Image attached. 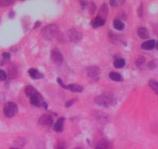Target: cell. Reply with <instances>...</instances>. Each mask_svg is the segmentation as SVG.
Returning a JSON list of instances; mask_svg holds the SVG:
<instances>
[{"mask_svg":"<svg viewBox=\"0 0 158 149\" xmlns=\"http://www.w3.org/2000/svg\"><path fill=\"white\" fill-rule=\"evenodd\" d=\"M38 124L43 126V127H50L53 124V119H52L51 116H50L48 114H44L40 117L39 120H38Z\"/></svg>","mask_w":158,"mask_h":149,"instance_id":"cell-6","label":"cell"},{"mask_svg":"<svg viewBox=\"0 0 158 149\" xmlns=\"http://www.w3.org/2000/svg\"><path fill=\"white\" fill-rule=\"evenodd\" d=\"M18 107L16 103L12 102H9L6 103L3 108V113L6 117H12L17 113Z\"/></svg>","mask_w":158,"mask_h":149,"instance_id":"cell-3","label":"cell"},{"mask_svg":"<svg viewBox=\"0 0 158 149\" xmlns=\"http://www.w3.org/2000/svg\"><path fill=\"white\" fill-rule=\"evenodd\" d=\"M65 88L69 89L71 92H74V93H81L83 91V87L79 85H76V84H71L68 86H65Z\"/></svg>","mask_w":158,"mask_h":149,"instance_id":"cell-11","label":"cell"},{"mask_svg":"<svg viewBox=\"0 0 158 149\" xmlns=\"http://www.w3.org/2000/svg\"><path fill=\"white\" fill-rule=\"evenodd\" d=\"M86 72H87L88 76L91 77V78H95V77L98 76L99 74L100 70L96 66H91V67L87 68Z\"/></svg>","mask_w":158,"mask_h":149,"instance_id":"cell-8","label":"cell"},{"mask_svg":"<svg viewBox=\"0 0 158 149\" xmlns=\"http://www.w3.org/2000/svg\"><path fill=\"white\" fill-rule=\"evenodd\" d=\"M88 8H89V13H90V14L94 13V12H95V6L93 2H90V3H89Z\"/></svg>","mask_w":158,"mask_h":149,"instance_id":"cell-25","label":"cell"},{"mask_svg":"<svg viewBox=\"0 0 158 149\" xmlns=\"http://www.w3.org/2000/svg\"><path fill=\"white\" fill-rule=\"evenodd\" d=\"M12 1H7V0H0V7L8 6L9 5L12 4Z\"/></svg>","mask_w":158,"mask_h":149,"instance_id":"cell-23","label":"cell"},{"mask_svg":"<svg viewBox=\"0 0 158 149\" xmlns=\"http://www.w3.org/2000/svg\"><path fill=\"white\" fill-rule=\"evenodd\" d=\"M64 117H60L57 120V122L54 124L53 129L57 132H60L63 130V126H64Z\"/></svg>","mask_w":158,"mask_h":149,"instance_id":"cell-14","label":"cell"},{"mask_svg":"<svg viewBox=\"0 0 158 149\" xmlns=\"http://www.w3.org/2000/svg\"><path fill=\"white\" fill-rule=\"evenodd\" d=\"M30 102L33 106H35V107H40V105L43 104V98L40 93L37 94L34 96L30 98Z\"/></svg>","mask_w":158,"mask_h":149,"instance_id":"cell-9","label":"cell"},{"mask_svg":"<svg viewBox=\"0 0 158 149\" xmlns=\"http://www.w3.org/2000/svg\"><path fill=\"white\" fill-rule=\"evenodd\" d=\"M25 93L27 96L31 98L37 95V94H38L39 93L33 87H32V86H26L25 88Z\"/></svg>","mask_w":158,"mask_h":149,"instance_id":"cell-15","label":"cell"},{"mask_svg":"<svg viewBox=\"0 0 158 149\" xmlns=\"http://www.w3.org/2000/svg\"><path fill=\"white\" fill-rule=\"evenodd\" d=\"M51 58L52 61L56 65H61L64 61V57H63L62 54L60 53L58 49H53L51 51Z\"/></svg>","mask_w":158,"mask_h":149,"instance_id":"cell-5","label":"cell"},{"mask_svg":"<svg viewBox=\"0 0 158 149\" xmlns=\"http://www.w3.org/2000/svg\"><path fill=\"white\" fill-rule=\"evenodd\" d=\"M111 142L106 139H102L98 142L95 149H112Z\"/></svg>","mask_w":158,"mask_h":149,"instance_id":"cell-7","label":"cell"},{"mask_svg":"<svg viewBox=\"0 0 158 149\" xmlns=\"http://www.w3.org/2000/svg\"><path fill=\"white\" fill-rule=\"evenodd\" d=\"M9 74L11 78H15L17 75V68L16 66H11L9 68Z\"/></svg>","mask_w":158,"mask_h":149,"instance_id":"cell-21","label":"cell"},{"mask_svg":"<svg viewBox=\"0 0 158 149\" xmlns=\"http://www.w3.org/2000/svg\"><path fill=\"white\" fill-rule=\"evenodd\" d=\"M124 2L123 1H111L110 2V4L113 6H120V5L123 4Z\"/></svg>","mask_w":158,"mask_h":149,"instance_id":"cell-26","label":"cell"},{"mask_svg":"<svg viewBox=\"0 0 158 149\" xmlns=\"http://www.w3.org/2000/svg\"><path fill=\"white\" fill-rule=\"evenodd\" d=\"M28 73L30 74V77H32L33 79H41L43 77V74L41 73H40L37 70L34 69V68H30L29 71H28Z\"/></svg>","mask_w":158,"mask_h":149,"instance_id":"cell-16","label":"cell"},{"mask_svg":"<svg viewBox=\"0 0 158 149\" xmlns=\"http://www.w3.org/2000/svg\"><path fill=\"white\" fill-rule=\"evenodd\" d=\"M67 37L69 38L70 41L73 42V43H78V42L81 41L82 39V33L75 28H72L68 30Z\"/></svg>","mask_w":158,"mask_h":149,"instance_id":"cell-4","label":"cell"},{"mask_svg":"<svg viewBox=\"0 0 158 149\" xmlns=\"http://www.w3.org/2000/svg\"><path fill=\"white\" fill-rule=\"evenodd\" d=\"M137 33H138V36L143 39H146L150 36L148 30L145 27H139L137 30Z\"/></svg>","mask_w":158,"mask_h":149,"instance_id":"cell-12","label":"cell"},{"mask_svg":"<svg viewBox=\"0 0 158 149\" xmlns=\"http://www.w3.org/2000/svg\"><path fill=\"white\" fill-rule=\"evenodd\" d=\"M105 20L104 18H102V16H98L97 17L93 20L92 22L93 27L97 28L99 27V26H102L105 24Z\"/></svg>","mask_w":158,"mask_h":149,"instance_id":"cell-13","label":"cell"},{"mask_svg":"<svg viewBox=\"0 0 158 149\" xmlns=\"http://www.w3.org/2000/svg\"><path fill=\"white\" fill-rule=\"evenodd\" d=\"M55 149H65V144L63 141H58L55 145Z\"/></svg>","mask_w":158,"mask_h":149,"instance_id":"cell-24","label":"cell"},{"mask_svg":"<svg viewBox=\"0 0 158 149\" xmlns=\"http://www.w3.org/2000/svg\"><path fill=\"white\" fill-rule=\"evenodd\" d=\"M144 61H145V59H144L143 57H140V58L138 59V61H137V65H142V64H143Z\"/></svg>","mask_w":158,"mask_h":149,"instance_id":"cell-28","label":"cell"},{"mask_svg":"<svg viewBox=\"0 0 158 149\" xmlns=\"http://www.w3.org/2000/svg\"><path fill=\"white\" fill-rule=\"evenodd\" d=\"M75 149H81V148H75Z\"/></svg>","mask_w":158,"mask_h":149,"instance_id":"cell-31","label":"cell"},{"mask_svg":"<svg viewBox=\"0 0 158 149\" xmlns=\"http://www.w3.org/2000/svg\"><path fill=\"white\" fill-rule=\"evenodd\" d=\"M113 26L114 27L118 30H122L124 29V23L119 19H115L113 21Z\"/></svg>","mask_w":158,"mask_h":149,"instance_id":"cell-20","label":"cell"},{"mask_svg":"<svg viewBox=\"0 0 158 149\" xmlns=\"http://www.w3.org/2000/svg\"><path fill=\"white\" fill-rule=\"evenodd\" d=\"M100 15L99 16H102V18L105 19V16L107 15V13H108V9H107L106 4H102L101 9H100Z\"/></svg>","mask_w":158,"mask_h":149,"instance_id":"cell-22","label":"cell"},{"mask_svg":"<svg viewBox=\"0 0 158 149\" xmlns=\"http://www.w3.org/2000/svg\"><path fill=\"white\" fill-rule=\"evenodd\" d=\"M12 149H16V148H12Z\"/></svg>","mask_w":158,"mask_h":149,"instance_id":"cell-32","label":"cell"},{"mask_svg":"<svg viewBox=\"0 0 158 149\" xmlns=\"http://www.w3.org/2000/svg\"><path fill=\"white\" fill-rule=\"evenodd\" d=\"M95 102L102 107H109L116 104V99L110 94H102L95 98Z\"/></svg>","mask_w":158,"mask_h":149,"instance_id":"cell-1","label":"cell"},{"mask_svg":"<svg viewBox=\"0 0 158 149\" xmlns=\"http://www.w3.org/2000/svg\"><path fill=\"white\" fill-rule=\"evenodd\" d=\"M155 47H156V48H157V51H158V41L157 42V43H156Z\"/></svg>","mask_w":158,"mask_h":149,"instance_id":"cell-30","label":"cell"},{"mask_svg":"<svg viewBox=\"0 0 158 149\" xmlns=\"http://www.w3.org/2000/svg\"><path fill=\"white\" fill-rule=\"evenodd\" d=\"M2 57L4 58L5 60H9V58H10V54L9 53H3L2 54Z\"/></svg>","mask_w":158,"mask_h":149,"instance_id":"cell-29","label":"cell"},{"mask_svg":"<svg viewBox=\"0 0 158 149\" xmlns=\"http://www.w3.org/2000/svg\"><path fill=\"white\" fill-rule=\"evenodd\" d=\"M58 32H59V28L58 26L55 24H51V25L46 26V27L43 29L41 34L44 39L51 40L57 37Z\"/></svg>","mask_w":158,"mask_h":149,"instance_id":"cell-2","label":"cell"},{"mask_svg":"<svg viewBox=\"0 0 158 149\" xmlns=\"http://www.w3.org/2000/svg\"><path fill=\"white\" fill-rule=\"evenodd\" d=\"M149 86L151 88V89L155 92L156 94L158 95V82L156 81L155 80H150L149 81Z\"/></svg>","mask_w":158,"mask_h":149,"instance_id":"cell-19","label":"cell"},{"mask_svg":"<svg viewBox=\"0 0 158 149\" xmlns=\"http://www.w3.org/2000/svg\"><path fill=\"white\" fill-rule=\"evenodd\" d=\"M125 65V61L123 58H118L114 61V67L116 68H123Z\"/></svg>","mask_w":158,"mask_h":149,"instance_id":"cell-18","label":"cell"},{"mask_svg":"<svg viewBox=\"0 0 158 149\" xmlns=\"http://www.w3.org/2000/svg\"><path fill=\"white\" fill-rule=\"evenodd\" d=\"M6 79V74L3 70H0V81H3Z\"/></svg>","mask_w":158,"mask_h":149,"instance_id":"cell-27","label":"cell"},{"mask_svg":"<svg viewBox=\"0 0 158 149\" xmlns=\"http://www.w3.org/2000/svg\"><path fill=\"white\" fill-rule=\"evenodd\" d=\"M155 44L156 43L153 40H149L143 43V44L141 45V47L143 49V50L150 51V50H152L153 48H154Z\"/></svg>","mask_w":158,"mask_h":149,"instance_id":"cell-10","label":"cell"},{"mask_svg":"<svg viewBox=\"0 0 158 149\" xmlns=\"http://www.w3.org/2000/svg\"><path fill=\"white\" fill-rule=\"evenodd\" d=\"M109 78L112 79V80H113V81H120L123 80V77L121 76L120 74H119L117 72H111V73H109Z\"/></svg>","mask_w":158,"mask_h":149,"instance_id":"cell-17","label":"cell"}]
</instances>
